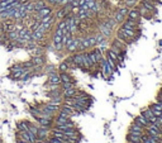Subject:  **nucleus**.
Wrapping results in <instances>:
<instances>
[{"mask_svg": "<svg viewBox=\"0 0 162 143\" xmlns=\"http://www.w3.org/2000/svg\"><path fill=\"white\" fill-rule=\"evenodd\" d=\"M37 120L38 125L41 127H46V128H52L53 127V118H46V116H36L34 118Z\"/></svg>", "mask_w": 162, "mask_h": 143, "instance_id": "1", "label": "nucleus"}, {"mask_svg": "<svg viewBox=\"0 0 162 143\" xmlns=\"http://www.w3.org/2000/svg\"><path fill=\"white\" fill-rule=\"evenodd\" d=\"M80 41H81V37H73L72 42L66 47V51L69 52L70 55H71V53H75V52H79V46H80Z\"/></svg>", "mask_w": 162, "mask_h": 143, "instance_id": "2", "label": "nucleus"}, {"mask_svg": "<svg viewBox=\"0 0 162 143\" xmlns=\"http://www.w3.org/2000/svg\"><path fill=\"white\" fill-rule=\"evenodd\" d=\"M128 133H131V134H135V136H144L146 134V132H144V128L142 127V125H139V124H137V123H133L129 127V130H128Z\"/></svg>", "mask_w": 162, "mask_h": 143, "instance_id": "3", "label": "nucleus"}, {"mask_svg": "<svg viewBox=\"0 0 162 143\" xmlns=\"http://www.w3.org/2000/svg\"><path fill=\"white\" fill-rule=\"evenodd\" d=\"M49 136H51V128L41 127V125H39V128H38V133H37V138L45 141V139L49 138Z\"/></svg>", "mask_w": 162, "mask_h": 143, "instance_id": "4", "label": "nucleus"}, {"mask_svg": "<svg viewBox=\"0 0 162 143\" xmlns=\"http://www.w3.org/2000/svg\"><path fill=\"white\" fill-rule=\"evenodd\" d=\"M52 46L56 51H62L63 46H62V36H58V34L53 33V37H52Z\"/></svg>", "mask_w": 162, "mask_h": 143, "instance_id": "5", "label": "nucleus"}, {"mask_svg": "<svg viewBox=\"0 0 162 143\" xmlns=\"http://www.w3.org/2000/svg\"><path fill=\"white\" fill-rule=\"evenodd\" d=\"M31 61H32V63H33V66L34 67H43L46 65V57H45V55H41V56H33L31 58Z\"/></svg>", "mask_w": 162, "mask_h": 143, "instance_id": "6", "label": "nucleus"}, {"mask_svg": "<svg viewBox=\"0 0 162 143\" xmlns=\"http://www.w3.org/2000/svg\"><path fill=\"white\" fill-rule=\"evenodd\" d=\"M47 82H48V84H58V85H61L60 72H57V71L49 72L48 76H47Z\"/></svg>", "mask_w": 162, "mask_h": 143, "instance_id": "7", "label": "nucleus"}, {"mask_svg": "<svg viewBox=\"0 0 162 143\" xmlns=\"http://www.w3.org/2000/svg\"><path fill=\"white\" fill-rule=\"evenodd\" d=\"M138 20H132V19H127L122 23V28L125 29H137L138 28Z\"/></svg>", "mask_w": 162, "mask_h": 143, "instance_id": "8", "label": "nucleus"}, {"mask_svg": "<svg viewBox=\"0 0 162 143\" xmlns=\"http://www.w3.org/2000/svg\"><path fill=\"white\" fill-rule=\"evenodd\" d=\"M99 33H101L105 38H109V37L111 36V33H113V29L109 28L108 25H105L104 23H101V24L99 25Z\"/></svg>", "mask_w": 162, "mask_h": 143, "instance_id": "9", "label": "nucleus"}, {"mask_svg": "<svg viewBox=\"0 0 162 143\" xmlns=\"http://www.w3.org/2000/svg\"><path fill=\"white\" fill-rule=\"evenodd\" d=\"M141 114H142V115L144 116V118H146L147 120L149 122V123H156V120H157V116H155V115H153L152 110L149 109V108H148V109H144L143 112L141 113Z\"/></svg>", "mask_w": 162, "mask_h": 143, "instance_id": "10", "label": "nucleus"}, {"mask_svg": "<svg viewBox=\"0 0 162 143\" xmlns=\"http://www.w3.org/2000/svg\"><path fill=\"white\" fill-rule=\"evenodd\" d=\"M141 18V13L138 10V8H132L128 11V15H127V19H132V20H139Z\"/></svg>", "mask_w": 162, "mask_h": 143, "instance_id": "11", "label": "nucleus"}, {"mask_svg": "<svg viewBox=\"0 0 162 143\" xmlns=\"http://www.w3.org/2000/svg\"><path fill=\"white\" fill-rule=\"evenodd\" d=\"M46 38V33L42 31H39V29H36V31H33V41L37 43H41L42 41H45Z\"/></svg>", "mask_w": 162, "mask_h": 143, "instance_id": "12", "label": "nucleus"}, {"mask_svg": "<svg viewBox=\"0 0 162 143\" xmlns=\"http://www.w3.org/2000/svg\"><path fill=\"white\" fill-rule=\"evenodd\" d=\"M79 90L76 87H71V89H65L62 90V98H73L77 95Z\"/></svg>", "mask_w": 162, "mask_h": 143, "instance_id": "13", "label": "nucleus"}, {"mask_svg": "<svg viewBox=\"0 0 162 143\" xmlns=\"http://www.w3.org/2000/svg\"><path fill=\"white\" fill-rule=\"evenodd\" d=\"M149 109L152 110V113H153V115L155 116H161V114H162V105L158 104L157 101H156L155 104H152L151 106H149Z\"/></svg>", "mask_w": 162, "mask_h": 143, "instance_id": "14", "label": "nucleus"}, {"mask_svg": "<svg viewBox=\"0 0 162 143\" xmlns=\"http://www.w3.org/2000/svg\"><path fill=\"white\" fill-rule=\"evenodd\" d=\"M47 96L51 99H55V98H60V96H62V89H55V90H48V91L46 92Z\"/></svg>", "mask_w": 162, "mask_h": 143, "instance_id": "15", "label": "nucleus"}, {"mask_svg": "<svg viewBox=\"0 0 162 143\" xmlns=\"http://www.w3.org/2000/svg\"><path fill=\"white\" fill-rule=\"evenodd\" d=\"M134 123H137V124H139V125H142L143 128H146V127H148V124H149V122L147 120L144 116L141 114V115H138V116H135L134 118Z\"/></svg>", "mask_w": 162, "mask_h": 143, "instance_id": "16", "label": "nucleus"}, {"mask_svg": "<svg viewBox=\"0 0 162 143\" xmlns=\"http://www.w3.org/2000/svg\"><path fill=\"white\" fill-rule=\"evenodd\" d=\"M127 142H137V143H142V142H143V137H142V136H135V134L128 133V136H127Z\"/></svg>", "mask_w": 162, "mask_h": 143, "instance_id": "17", "label": "nucleus"}, {"mask_svg": "<svg viewBox=\"0 0 162 143\" xmlns=\"http://www.w3.org/2000/svg\"><path fill=\"white\" fill-rule=\"evenodd\" d=\"M60 78L61 82H73L75 81L69 72H60Z\"/></svg>", "mask_w": 162, "mask_h": 143, "instance_id": "18", "label": "nucleus"}, {"mask_svg": "<svg viewBox=\"0 0 162 143\" xmlns=\"http://www.w3.org/2000/svg\"><path fill=\"white\" fill-rule=\"evenodd\" d=\"M70 69H71V67H70V63L67 60H63L62 62L58 65V72H69Z\"/></svg>", "mask_w": 162, "mask_h": 143, "instance_id": "19", "label": "nucleus"}, {"mask_svg": "<svg viewBox=\"0 0 162 143\" xmlns=\"http://www.w3.org/2000/svg\"><path fill=\"white\" fill-rule=\"evenodd\" d=\"M46 5H47L46 0H34V13L39 11L42 8H45Z\"/></svg>", "mask_w": 162, "mask_h": 143, "instance_id": "20", "label": "nucleus"}, {"mask_svg": "<svg viewBox=\"0 0 162 143\" xmlns=\"http://www.w3.org/2000/svg\"><path fill=\"white\" fill-rule=\"evenodd\" d=\"M113 18H114V20H115V22H117V24H122V23L125 20L127 17H125V15H123L122 13H119V11L117 10V11H115V14H114V17H113Z\"/></svg>", "mask_w": 162, "mask_h": 143, "instance_id": "21", "label": "nucleus"}, {"mask_svg": "<svg viewBox=\"0 0 162 143\" xmlns=\"http://www.w3.org/2000/svg\"><path fill=\"white\" fill-rule=\"evenodd\" d=\"M25 71H27L25 69H22V70H19V71L10 74V77L13 78V80H20V78H22V76L24 75V72H25Z\"/></svg>", "mask_w": 162, "mask_h": 143, "instance_id": "22", "label": "nucleus"}, {"mask_svg": "<svg viewBox=\"0 0 162 143\" xmlns=\"http://www.w3.org/2000/svg\"><path fill=\"white\" fill-rule=\"evenodd\" d=\"M32 123L29 120H22L18 123V130H28L29 125H31Z\"/></svg>", "mask_w": 162, "mask_h": 143, "instance_id": "23", "label": "nucleus"}, {"mask_svg": "<svg viewBox=\"0 0 162 143\" xmlns=\"http://www.w3.org/2000/svg\"><path fill=\"white\" fill-rule=\"evenodd\" d=\"M25 13H27L28 15H31V14L34 13V1L33 0L25 4Z\"/></svg>", "mask_w": 162, "mask_h": 143, "instance_id": "24", "label": "nucleus"}, {"mask_svg": "<svg viewBox=\"0 0 162 143\" xmlns=\"http://www.w3.org/2000/svg\"><path fill=\"white\" fill-rule=\"evenodd\" d=\"M138 10H139V13H141V17H146V18H147V17H149V13H151V11L147 9V8H144L142 4H139Z\"/></svg>", "mask_w": 162, "mask_h": 143, "instance_id": "25", "label": "nucleus"}, {"mask_svg": "<svg viewBox=\"0 0 162 143\" xmlns=\"http://www.w3.org/2000/svg\"><path fill=\"white\" fill-rule=\"evenodd\" d=\"M141 4H142L144 8H147V9L151 11V13H152V11H155V5L152 4V1H144V0H142Z\"/></svg>", "mask_w": 162, "mask_h": 143, "instance_id": "26", "label": "nucleus"}, {"mask_svg": "<svg viewBox=\"0 0 162 143\" xmlns=\"http://www.w3.org/2000/svg\"><path fill=\"white\" fill-rule=\"evenodd\" d=\"M71 87H76V81L73 82H61V89H71Z\"/></svg>", "mask_w": 162, "mask_h": 143, "instance_id": "27", "label": "nucleus"}, {"mask_svg": "<svg viewBox=\"0 0 162 143\" xmlns=\"http://www.w3.org/2000/svg\"><path fill=\"white\" fill-rule=\"evenodd\" d=\"M23 67H22V63H15V65H13L9 69V71H10V74H13V72H17V71H19V70H22Z\"/></svg>", "mask_w": 162, "mask_h": 143, "instance_id": "28", "label": "nucleus"}, {"mask_svg": "<svg viewBox=\"0 0 162 143\" xmlns=\"http://www.w3.org/2000/svg\"><path fill=\"white\" fill-rule=\"evenodd\" d=\"M123 3H124L125 7L128 8H133L135 4H137V0H123Z\"/></svg>", "mask_w": 162, "mask_h": 143, "instance_id": "29", "label": "nucleus"}, {"mask_svg": "<svg viewBox=\"0 0 162 143\" xmlns=\"http://www.w3.org/2000/svg\"><path fill=\"white\" fill-rule=\"evenodd\" d=\"M22 67L23 69H25V70H31V69H33V63H32V61L29 60V61H27V62H23L22 63Z\"/></svg>", "mask_w": 162, "mask_h": 143, "instance_id": "30", "label": "nucleus"}, {"mask_svg": "<svg viewBox=\"0 0 162 143\" xmlns=\"http://www.w3.org/2000/svg\"><path fill=\"white\" fill-rule=\"evenodd\" d=\"M118 11H119V13H122L123 15H128V11H129V8L128 7H122V8H119V9H118Z\"/></svg>", "mask_w": 162, "mask_h": 143, "instance_id": "31", "label": "nucleus"}, {"mask_svg": "<svg viewBox=\"0 0 162 143\" xmlns=\"http://www.w3.org/2000/svg\"><path fill=\"white\" fill-rule=\"evenodd\" d=\"M89 41H90V46H91V48L96 47V38H95V36H89Z\"/></svg>", "mask_w": 162, "mask_h": 143, "instance_id": "32", "label": "nucleus"}, {"mask_svg": "<svg viewBox=\"0 0 162 143\" xmlns=\"http://www.w3.org/2000/svg\"><path fill=\"white\" fill-rule=\"evenodd\" d=\"M47 141H48L49 143H62V142H61V141H60V139H57V138H55V137H51V136H49V138H48V139H47Z\"/></svg>", "mask_w": 162, "mask_h": 143, "instance_id": "33", "label": "nucleus"}, {"mask_svg": "<svg viewBox=\"0 0 162 143\" xmlns=\"http://www.w3.org/2000/svg\"><path fill=\"white\" fill-rule=\"evenodd\" d=\"M53 71H56V69H55V66H48V67H47V74H49V72H53Z\"/></svg>", "mask_w": 162, "mask_h": 143, "instance_id": "34", "label": "nucleus"}, {"mask_svg": "<svg viewBox=\"0 0 162 143\" xmlns=\"http://www.w3.org/2000/svg\"><path fill=\"white\" fill-rule=\"evenodd\" d=\"M15 143H27V142H24L23 139H20L19 137H17V141H15Z\"/></svg>", "mask_w": 162, "mask_h": 143, "instance_id": "35", "label": "nucleus"}, {"mask_svg": "<svg viewBox=\"0 0 162 143\" xmlns=\"http://www.w3.org/2000/svg\"><path fill=\"white\" fill-rule=\"evenodd\" d=\"M63 0H56V7H61V3H62Z\"/></svg>", "mask_w": 162, "mask_h": 143, "instance_id": "36", "label": "nucleus"}, {"mask_svg": "<svg viewBox=\"0 0 162 143\" xmlns=\"http://www.w3.org/2000/svg\"><path fill=\"white\" fill-rule=\"evenodd\" d=\"M127 143H137V142H127Z\"/></svg>", "mask_w": 162, "mask_h": 143, "instance_id": "37", "label": "nucleus"}, {"mask_svg": "<svg viewBox=\"0 0 162 143\" xmlns=\"http://www.w3.org/2000/svg\"><path fill=\"white\" fill-rule=\"evenodd\" d=\"M137 1H138V0H137Z\"/></svg>", "mask_w": 162, "mask_h": 143, "instance_id": "38", "label": "nucleus"}, {"mask_svg": "<svg viewBox=\"0 0 162 143\" xmlns=\"http://www.w3.org/2000/svg\"><path fill=\"white\" fill-rule=\"evenodd\" d=\"M152 1H153V0H152Z\"/></svg>", "mask_w": 162, "mask_h": 143, "instance_id": "39", "label": "nucleus"}]
</instances>
